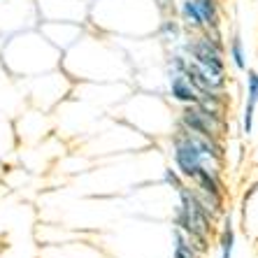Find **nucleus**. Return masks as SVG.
Instances as JSON below:
<instances>
[{"label":"nucleus","instance_id":"obj_1","mask_svg":"<svg viewBox=\"0 0 258 258\" xmlns=\"http://www.w3.org/2000/svg\"><path fill=\"white\" fill-rule=\"evenodd\" d=\"M60 54L63 51L49 42L37 28L17 30L0 44V60L14 79H28L58 70Z\"/></svg>","mask_w":258,"mask_h":258},{"label":"nucleus","instance_id":"obj_10","mask_svg":"<svg viewBox=\"0 0 258 258\" xmlns=\"http://www.w3.org/2000/svg\"><path fill=\"white\" fill-rule=\"evenodd\" d=\"M163 181H165L168 186H172L174 191H179V188L184 186V184H186V179H184V177H181V174L177 172V170H174L172 165L163 170Z\"/></svg>","mask_w":258,"mask_h":258},{"label":"nucleus","instance_id":"obj_2","mask_svg":"<svg viewBox=\"0 0 258 258\" xmlns=\"http://www.w3.org/2000/svg\"><path fill=\"white\" fill-rule=\"evenodd\" d=\"M205 163L210 161L205 158L200 135H193L186 128L177 126V133H172V168L188 181L193 172L203 168Z\"/></svg>","mask_w":258,"mask_h":258},{"label":"nucleus","instance_id":"obj_7","mask_svg":"<svg viewBox=\"0 0 258 258\" xmlns=\"http://www.w3.org/2000/svg\"><path fill=\"white\" fill-rule=\"evenodd\" d=\"M228 60L233 63V68L237 72H246V49L242 42L240 33H233L228 42Z\"/></svg>","mask_w":258,"mask_h":258},{"label":"nucleus","instance_id":"obj_11","mask_svg":"<svg viewBox=\"0 0 258 258\" xmlns=\"http://www.w3.org/2000/svg\"><path fill=\"white\" fill-rule=\"evenodd\" d=\"M12 75H10V72L5 70V66H3V60H0V91L5 89V84H10V82H12Z\"/></svg>","mask_w":258,"mask_h":258},{"label":"nucleus","instance_id":"obj_4","mask_svg":"<svg viewBox=\"0 0 258 258\" xmlns=\"http://www.w3.org/2000/svg\"><path fill=\"white\" fill-rule=\"evenodd\" d=\"M168 96L179 105H196L198 102V91L191 86L181 72H168Z\"/></svg>","mask_w":258,"mask_h":258},{"label":"nucleus","instance_id":"obj_6","mask_svg":"<svg viewBox=\"0 0 258 258\" xmlns=\"http://www.w3.org/2000/svg\"><path fill=\"white\" fill-rule=\"evenodd\" d=\"M233 249H235L233 216L223 212V228H221V235H219V251H221V258H233Z\"/></svg>","mask_w":258,"mask_h":258},{"label":"nucleus","instance_id":"obj_9","mask_svg":"<svg viewBox=\"0 0 258 258\" xmlns=\"http://www.w3.org/2000/svg\"><path fill=\"white\" fill-rule=\"evenodd\" d=\"M174 240H177V244H174L172 258H203V253H200L198 249L186 240V235L179 233L177 228H174Z\"/></svg>","mask_w":258,"mask_h":258},{"label":"nucleus","instance_id":"obj_3","mask_svg":"<svg viewBox=\"0 0 258 258\" xmlns=\"http://www.w3.org/2000/svg\"><path fill=\"white\" fill-rule=\"evenodd\" d=\"M256 107H258V70L246 68V100H244V112H242V133L246 138L253 133Z\"/></svg>","mask_w":258,"mask_h":258},{"label":"nucleus","instance_id":"obj_5","mask_svg":"<svg viewBox=\"0 0 258 258\" xmlns=\"http://www.w3.org/2000/svg\"><path fill=\"white\" fill-rule=\"evenodd\" d=\"M156 35L161 37V40H165V42H181V35H184V26L179 24V19L174 17H163L161 21H158L156 26Z\"/></svg>","mask_w":258,"mask_h":258},{"label":"nucleus","instance_id":"obj_8","mask_svg":"<svg viewBox=\"0 0 258 258\" xmlns=\"http://www.w3.org/2000/svg\"><path fill=\"white\" fill-rule=\"evenodd\" d=\"M196 7L200 10V17H203L207 30L219 28V24H221V7H219V0H196Z\"/></svg>","mask_w":258,"mask_h":258}]
</instances>
